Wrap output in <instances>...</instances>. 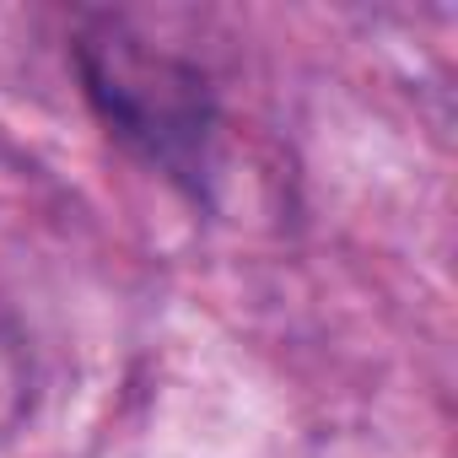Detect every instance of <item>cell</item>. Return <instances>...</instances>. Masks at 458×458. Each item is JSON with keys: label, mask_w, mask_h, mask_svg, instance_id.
<instances>
[{"label": "cell", "mask_w": 458, "mask_h": 458, "mask_svg": "<svg viewBox=\"0 0 458 458\" xmlns=\"http://www.w3.org/2000/svg\"><path fill=\"white\" fill-rule=\"evenodd\" d=\"M76 76L103 130L162 173L189 199L210 194L216 173V92L205 71L119 17L92 22L76 38Z\"/></svg>", "instance_id": "6da1fadb"}]
</instances>
